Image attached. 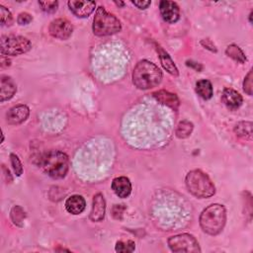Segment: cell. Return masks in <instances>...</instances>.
Returning a JSON list of instances; mask_svg holds the SVG:
<instances>
[{
  "mask_svg": "<svg viewBox=\"0 0 253 253\" xmlns=\"http://www.w3.org/2000/svg\"><path fill=\"white\" fill-rule=\"evenodd\" d=\"M162 79V72L157 65L148 60H140L132 72V82L140 90L156 87Z\"/></svg>",
  "mask_w": 253,
  "mask_h": 253,
  "instance_id": "cell-1",
  "label": "cell"
},
{
  "mask_svg": "<svg viewBox=\"0 0 253 253\" xmlns=\"http://www.w3.org/2000/svg\"><path fill=\"white\" fill-rule=\"evenodd\" d=\"M10 160H11V164H12V167H13V170H14L15 174L17 176H21L22 173H23V165H22L19 157L16 154L11 153L10 154Z\"/></svg>",
  "mask_w": 253,
  "mask_h": 253,
  "instance_id": "cell-26",
  "label": "cell"
},
{
  "mask_svg": "<svg viewBox=\"0 0 253 253\" xmlns=\"http://www.w3.org/2000/svg\"><path fill=\"white\" fill-rule=\"evenodd\" d=\"M222 102L224 105L231 110H235L239 108L242 104V97L241 95L231 88H225L222 93Z\"/></svg>",
  "mask_w": 253,
  "mask_h": 253,
  "instance_id": "cell-16",
  "label": "cell"
},
{
  "mask_svg": "<svg viewBox=\"0 0 253 253\" xmlns=\"http://www.w3.org/2000/svg\"><path fill=\"white\" fill-rule=\"evenodd\" d=\"M168 245L173 252H186V253L201 252V248L197 239L192 234H189V233H183V234L171 236L168 239Z\"/></svg>",
  "mask_w": 253,
  "mask_h": 253,
  "instance_id": "cell-7",
  "label": "cell"
},
{
  "mask_svg": "<svg viewBox=\"0 0 253 253\" xmlns=\"http://www.w3.org/2000/svg\"><path fill=\"white\" fill-rule=\"evenodd\" d=\"M33 21V17L31 14L27 13V12H23V13H20L19 16H18V19H17V22L19 25H28L30 24L31 22Z\"/></svg>",
  "mask_w": 253,
  "mask_h": 253,
  "instance_id": "cell-29",
  "label": "cell"
},
{
  "mask_svg": "<svg viewBox=\"0 0 253 253\" xmlns=\"http://www.w3.org/2000/svg\"><path fill=\"white\" fill-rule=\"evenodd\" d=\"M106 211V202L104 196L101 193H98L93 198L92 211L90 212V219L92 221H101L104 219Z\"/></svg>",
  "mask_w": 253,
  "mask_h": 253,
  "instance_id": "cell-12",
  "label": "cell"
},
{
  "mask_svg": "<svg viewBox=\"0 0 253 253\" xmlns=\"http://www.w3.org/2000/svg\"><path fill=\"white\" fill-rule=\"evenodd\" d=\"M67 4L70 11L79 18H86L90 16L96 7V3L94 1L71 0L68 1Z\"/></svg>",
  "mask_w": 253,
  "mask_h": 253,
  "instance_id": "cell-9",
  "label": "cell"
},
{
  "mask_svg": "<svg viewBox=\"0 0 253 253\" xmlns=\"http://www.w3.org/2000/svg\"><path fill=\"white\" fill-rule=\"evenodd\" d=\"M118 6H124V2H115Z\"/></svg>",
  "mask_w": 253,
  "mask_h": 253,
  "instance_id": "cell-34",
  "label": "cell"
},
{
  "mask_svg": "<svg viewBox=\"0 0 253 253\" xmlns=\"http://www.w3.org/2000/svg\"><path fill=\"white\" fill-rule=\"evenodd\" d=\"M0 18L2 26H11L13 23V16L11 12L3 5H0Z\"/></svg>",
  "mask_w": 253,
  "mask_h": 253,
  "instance_id": "cell-25",
  "label": "cell"
},
{
  "mask_svg": "<svg viewBox=\"0 0 253 253\" xmlns=\"http://www.w3.org/2000/svg\"><path fill=\"white\" fill-rule=\"evenodd\" d=\"M252 14H253V12L251 11V13H250V15H249V22H250V23H252Z\"/></svg>",
  "mask_w": 253,
  "mask_h": 253,
  "instance_id": "cell-33",
  "label": "cell"
},
{
  "mask_svg": "<svg viewBox=\"0 0 253 253\" xmlns=\"http://www.w3.org/2000/svg\"><path fill=\"white\" fill-rule=\"evenodd\" d=\"M86 208V202L80 195H73L67 198L65 202V209L69 213L79 214Z\"/></svg>",
  "mask_w": 253,
  "mask_h": 253,
  "instance_id": "cell-17",
  "label": "cell"
},
{
  "mask_svg": "<svg viewBox=\"0 0 253 253\" xmlns=\"http://www.w3.org/2000/svg\"><path fill=\"white\" fill-rule=\"evenodd\" d=\"M186 186L192 195L200 199L210 198L215 193V187L210 177L199 169L192 170L187 174Z\"/></svg>",
  "mask_w": 253,
  "mask_h": 253,
  "instance_id": "cell-4",
  "label": "cell"
},
{
  "mask_svg": "<svg viewBox=\"0 0 253 253\" xmlns=\"http://www.w3.org/2000/svg\"><path fill=\"white\" fill-rule=\"evenodd\" d=\"M226 211L222 205L212 204L206 208L200 215V225L204 232L210 235L218 234L224 227Z\"/></svg>",
  "mask_w": 253,
  "mask_h": 253,
  "instance_id": "cell-2",
  "label": "cell"
},
{
  "mask_svg": "<svg viewBox=\"0 0 253 253\" xmlns=\"http://www.w3.org/2000/svg\"><path fill=\"white\" fill-rule=\"evenodd\" d=\"M159 10L163 20L167 23H176L180 18V10L177 3L172 1H161Z\"/></svg>",
  "mask_w": 253,
  "mask_h": 253,
  "instance_id": "cell-11",
  "label": "cell"
},
{
  "mask_svg": "<svg viewBox=\"0 0 253 253\" xmlns=\"http://www.w3.org/2000/svg\"><path fill=\"white\" fill-rule=\"evenodd\" d=\"M152 96L155 98V100L157 102H159L160 104L165 105L173 110H177L179 107V104H180L179 99L173 93H170L165 90H159V91L154 92L152 94Z\"/></svg>",
  "mask_w": 253,
  "mask_h": 253,
  "instance_id": "cell-15",
  "label": "cell"
},
{
  "mask_svg": "<svg viewBox=\"0 0 253 253\" xmlns=\"http://www.w3.org/2000/svg\"><path fill=\"white\" fill-rule=\"evenodd\" d=\"M196 92L198 93V95L200 97H202L205 100H209L212 97V85L211 83L207 80V79H203L197 82L196 84Z\"/></svg>",
  "mask_w": 253,
  "mask_h": 253,
  "instance_id": "cell-19",
  "label": "cell"
},
{
  "mask_svg": "<svg viewBox=\"0 0 253 253\" xmlns=\"http://www.w3.org/2000/svg\"><path fill=\"white\" fill-rule=\"evenodd\" d=\"M121 29V22L115 15L109 13L102 6L97 8L93 20V33L96 36H111L120 32Z\"/></svg>",
  "mask_w": 253,
  "mask_h": 253,
  "instance_id": "cell-5",
  "label": "cell"
},
{
  "mask_svg": "<svg viewBox=\"0 0 253 253\" xmlns=\"http://www.w3.org/2000/svg\"><path fill=\"white\" fill-rule=\"evenodd\" d=\"M17 91V86L14 80L9 77L2 75L0 79V101L3 103L11 99Z\"/></svg>",
  "mask_w": 253,
  "mask_h": 253,
  "instance_id": "cell-13",
  "label": "cell"
},
{
  "mask_svg": "<svg viewBox=\"0 0 253 253\" xmlns=\"http://www.w3.org/2000/svg\"><path fill=\"white\" fill-rule=\"evenodd\" d=\"M11 219L13 221L14 224L22 227L23 226V222L24 219L26 217V212L25 211L22 209V207L20 206H14L11 210V213H10Z\"/></svg>",
  "mask_w": 253,
  "mask_h": 253,
  "instance_id": "cell-23",
  "label": "cell"
},
{
  "mask_svg": "<svg viewBox=\"0 0 253 253\" xmlns=\"http://www.w3.org/2000/svg\"><path fill=\"white\" fill-rule=\"evenodd\" d=\"M40 167L42 171L53 179H61L65 177L69 161L68 156L59 150H50L40 158Z\"/></svg>",
  "mask_w": 253,
  "mask_h": 253,
  "instance_id": "cell-3",
  "label": "cell"
},
{
  "mask_svg": "<svg viewBox=\"0 0 253 253\" xmlns=\"http://www.w3.org/2000/svg\"><path fill=\"white\" fill-rule=\"evenodd\" d=\"M39 5L41 6L42 11L46 13H53L57 10L58 2L57 1H40Z\"/></svg>",
  "mask_w": 253,
  "mask_h": 253,
  "instance_id": "cell-27",
  "label": "cell"
},
{
  "mask_svg": "<svg viewBox=\"0 0 253 253\" xmlns=\"http://www.w3.org/2000/svg\"><path fill=\"white\" fill-rule=\"evenodd\" d=\"M29 115H30V109L28 108V106L24 104L17 105L12 107L8 111L6 115V121L9 125H12V126L20 125L28 119Z\"/></svg>",
  "mask_w": 253,
  "mask_h": 253,
  "instance_id": "cell-10",
  "label": "cell"
},
{
  "mask_svg": "<svg viewBox=\"0 0 253 253\" xmlns=\"http://www.w3.org/2000/svg\"><path fill=\"white\" fill-rule=\"evenodd\" d=\"M112 189L120 198H126L131 192V183L128 178L125 176L117 177L112 182Z\"/></svg>",
  "mask_w": 253,
  "mask_h": 253,
  "instance_id": "cell-14",
  "label": "cell"
},
{
  "mask_svg": "<svg viewBox=\"0 0 253 253\" xmlns=\"http://www.w3.org/2000/svg\"><path fill=\"white\" fill-rule=\"evenodd\" d=\"M234 131L236 135L245 138H251L252 136V124L250 122H240L238 123L235 127Z\"/></svg>",
  "mask_w": 253,
  "mask_h": 253,
  "instance_id": "cell-22",
  "label": "cell"
},
{
  "mask_svg": "<svg viewBox=\"0 0 253 253\" xmlns=\"http://www.w3.org/2000/svg\"><path fill=\"white\" fill-rule=\"evenodd\" d=\"M225 53L231 57L233 60L239 62V63H244L246 61V56L244 52L241 50V48L236 45V44H230L226 47Z\"/></svg>",
  "mask_w": 253,
  "mask_h": 253,
  "instance_id": "cell-20",
  "label": "cell"
},
{
  "mask_svg": "<svg viewBox=\"0 0 253 253\" xmlns=\"http://www.w3.org/2000/svg\"><path fill=\"white\" fill-rule=\"evenodd\" d=\"M157 51H158V54H159V58H160L161 64L164 67V69L168 73H170V74H172L174 76H177L179 74L178 68L174 64V61L172 60L170 55L162 47H157Z\"/></svg>",
  "mask_w": 253,
  "mask_h": 253,
  "instance_id": "cell-18",
  "label": "cell"
},
{
  "mask_svg": "<svg viewBox=\"0 0 253 253\" xmlns=\"http://www.w3.org/2000/svg\"><path fill=\"white\" fill-rule=\"evenodd\" d=\"M49 34L59 40H67L73 32V27L66 19H55L48 27Z\"/></svg>",
  "mask_w": 253,
  "mask_h": 253,
  "instance_id": "cell-8",
  "label": "cell"
},
{
  "mask_svg": "<svg viewBox=\"0 0 253 253\" xmlns=\"http://www.w3.org/2000/svg\"><path fill=\"white\" fill-rule=\"evenodd\" d=\"M201 43H202L205 47H207V48L211 49V51H216L215 46L211 42V41H210V40H204V41H202V42H201Z\"/></svg>",
  "mask_w": 253,
  "mask_h": 253,
  "instance_id": "cell-31",
  "label": "cell"
},
{
  "mask_svg": "<svg viewBox=\"0 0 253 253\" xmlns=\"http://www.w3.org/2000/svg\"><path fill=\"white\" fill-rule=\"evenodd\" d=\"M132 2V4L134 5V6H136L138 9H146L149 5H150V1H145V0H138V1H136V0H133V1H131Z\"/></svg>",
  "mask_w": 253,
  "mask_h": 253,
  "instance_id": "cell-30",
  "label": "cell"
},
{
  "mask_svg": "<svg viewBox=\"0 0 253 253\" xmlns=\"http://www.w3.org/2000/svg\"><path fill=\"white\" fill-rule=\"evenodd\" d=\"M135 244L131 240L127 241H118L116 244V251L117 252H122V253H127V252H132L134 250Z\"/></svg>",
  "mask_w": 253,
  "mask_h": 253,
  "instance_id": "cell-24",
  "label": "cell"
},
{
  "mask_svg": "<svg viewBox=\"0 0 253 253\" xmlns=\"http://www.w3.org/2000/svg\"><path fill=\"white\" fill-rule=\"evenodd\" d=\"M187 65L188 66H191V67H193V68H195L196 70H198V71H200V70H202V68H203V66L200 64V63H197V62H194V61H192V60H188L187 61Z\"/></svg>",
  "mask_w": 253,
  "mask_h": 253,
  "instance_id": "cell-32",
  "label": "cell"
},
{
  "mask_svg": "<svg viewBox=\"0 0 253 253\" xmlns=\"http://www.w3.org/2000/svg\"><path fill=\"white\" fill-rule=\"evenodd\" d=\"M193 128H194V126L191 122L182 121L177 126V128L175 130V134L179 138H186L192 133Z\"/></svg>",
  "mask_w": 253,
  "mask_h": 253,
  "instance_id": "cell-21",
  "label": "cell"
},
{
  "mask_svg": "<svg viewBox=\"0 0 253 253\" xmlns=\"http://www.w3.org/2000/svg\"><path fill=\"white\" fill-rule=\"evenodd\" d=\"M252 70H250L248 72V74L246 75V77L244 78V82H243V90L245 91V93H247L249 96L252 95Z\"/></svg>",
  "mask_w": 253,
  "mask_h": 253,
  "instance_id": "cell-28",
  "label": "cell"
},
{
  "mask_svg": "<svg viewBox=\"0 0 253 253\" xmlns=\"http://www.w3.org/2000/svg\"><path fill=\"white\" fill-rule=\"evenodd\" d=\"M32 47L31 42L21 36H3L1 38L0 49L2 55H19L29 51Z\"/></svg>",
  "mask_w": 253,
  "mask_h": 253,
  "instance_id": "cell-6",
  "label": "cell"
}]
</instances>
